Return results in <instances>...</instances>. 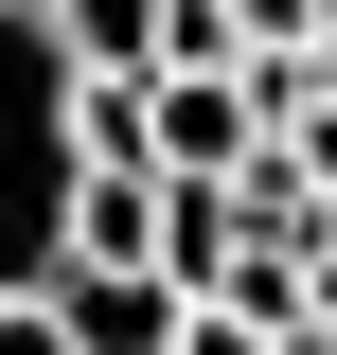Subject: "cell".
<instances>
[{
  "mask_svg": "<svg viewBox=\"0 0 337 355\" xmlns=\"http://www.w3.org/2000/svg\"><path fill=\"white\" fill-rule=\"evenodd\" d=\"M71 36L36 0H0V302H36L71 266V196H89V142H71Z\"/></svg>",
  "mask_w": 337,
  "mask_h": 355,
  "instance_id": "6da1fadb",
  "label": "cell"
},
{
  "mask_svg": "<svg viewBox=\"0 0 337 355\" xmlns=\"http://www.w3.org/2000/svg\"><path fill=\"white\" fill-rule=\"evenodd\" d=\"M36 302H53V338H71V355H178L196 284H178V266H89V249H71Z\"/></svg>",
  "mask_w": 337,
  "mask_h": 355,
  "instance_id": "7a4b0ae2",
  "label": "cell"
},
{
  "mask_svg": "<svg viewBox=\"0 0 337 355\" xmlns=\"http://www.w3.org/2000/svg\"><path fill=\"white\" fill-rule=\"evenodd\" d=\"M71 249H89V266H160V160H89Z\"/></svg>",
  "mask_w": 337,
  "mask_h": 355,
  "instance_id": "3957f363",
  "label": "cell"
},
{
  "mask_svg": "<svg viewBox=\"0 0 337 355\" xmlns=\"http://www.w3.org/2000/svg\"><path fill=\"white\" fill-rule=\"evenodd\" d=\"M53 36H71V71H160V36H178V0H36Z\"/></svg>",
  "mask_w": 337,
  "mask_h": 355,
  "instance_id": "277c9868",
  "label": "cell"
},
{
  "mask_svg": "<svg viewBox=\"0 0 337 355\" xmlns=\"http://www.w3.org/2000/svg\"><path fill=\"white\" fill-rule=\"evenodd\" d=\"M178 355H284V338H266L249 302H196V320H178Z\"/></svg>",
  "mask_w": 337,
  "mask_h": 355,
  "instance_id": "5b68a950",
  "label": "cell"
},
{
  "mask_svg": "<svg viewBox=\"0 0 337 355\" xmlns=\"http://www.w3.org/2000/svg\"><path fill=\"white\" fill-rule=\"evenodd\" d=\"M0 355H71V338H53V302H0Z\"/></svg>",
  "mask_w": 337,
  "mask_h": 355,
  "instance_id": "8992f818",
  "label": "cell"
},
{
  "mask_svg": "<svg viewBox=\"0 0 337 355\" xmlns=\"http://www.w3.org/2000/svg\"><path fill=\"white\" fill-rule=\"evenodd\" d=\"M284 355H337V320H284Z\"/></svg>",
  "mask_w": 337,
  "mask_h": 355,
  "instance_id": "52a82bcc",
  "label": "cell"
}]
</instances>
